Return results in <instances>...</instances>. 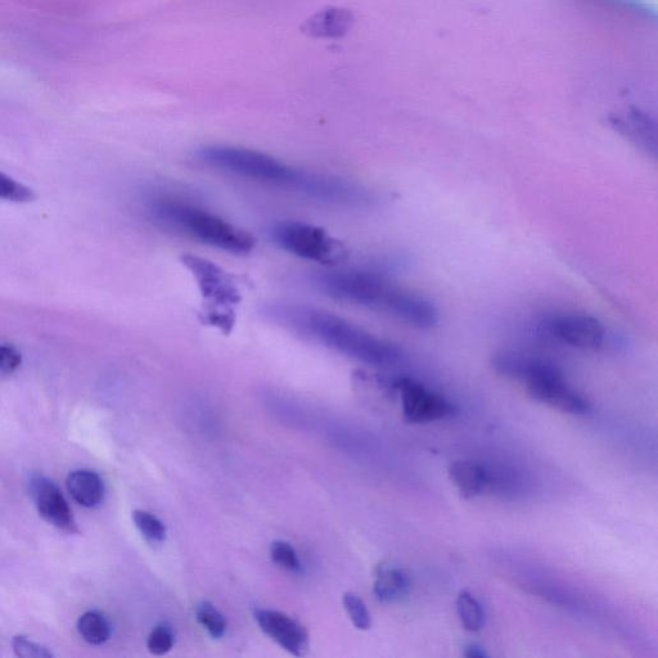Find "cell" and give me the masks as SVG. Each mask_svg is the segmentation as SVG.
<instances>
[{"mask_svg": "<svg viewBox=\"0 0 658 658\" xmlns=\"http://www.w3.org/2000/svg\"><path fill=\"white\" fill-rule=\"evenodd\" d=\"M539 324L547 336L574 349L597 351L606 342V328L593 315L579 312L553 313L544 317Z\"/></svg>", "mask_w": 658, "mask_h": 658, "instance_id": "cell-7", "label": "cell"}, {"mask_svg": "<svg viewBox=\"0 0 658 658\" xmlns=\"http://www.w3.org/2000/svg\"><path fill=\"white\" fill-rule=\"evenodd\" d=\"M29 488L31 498L45 522L66 534L79 533L69 503L51 479L43 475H34L29 481Z\"/></svg>", "mask_w": 658, "mask_h": 658, "instance_id": "cell-9", "label": "cell"}, {"mask_svg": "<svg viewBox=\"0 0 658 658\" xmlns=\"http://www.w3.org/2000/svg\"><path fill=\"white\" fill-rule=\"evenodd\" d=\"M448 476L463 499H472L488 488V471L484 464L472 461L450 463Z\"/></svg>", "mask_w": 658, "mask_h": 658, "instance_id": "cell-13", "label": "cell"}, {"mask_svg": "<svg viewBox=\"0 0 658 658\" xmlns=\"http://www.w3.org/2000/svg\"><path fill=\"white\" fill-rule=\"evenodd\" d=\"M392 387L399 392L404 417L408 422L440 421L454 412V407L448 400L412 378H396Z\"/></svg>", "mask_w": 658, "mask_h": 658, "instance_id": "cell-8", "label": "cell"}, {"mask_svg": "<svg viewBox=\"0 0 658 658\" xmlns=\"http://www.w3.org/2000/svg\"><path fill=\"white\" fill-rule=\"evenodd\" d=\"M412 584L403 570L396 567H381L374 581V594L381 602H399L407 597Z\"/></svg>", "mask_w": 658, "mask_h": 658, "instance_id": "cell-15", "label": "cell"}, {"mask_svg": "<svg viewBox=\"0 0 658 658\" xmlns=\"http://www.w3.org/2000/svg\"><path fill=\"white\" fill-rule=\"evenodd\" d=\"M315 286L333 299L364 306L389 315L418 329H431L440 322V312L430 300L363 270H337L318 274Z\"/></svg>", "mask_w": 658, "mask_h": 658, "instance_id": "cell-3", "label": "cell"}, {"mask_svg": "<svg viewBox=\"0 0 658 658\" xmlns=\"http://www.w3.org/2000/svg\"><path fill=\"white\" fill-rule=\"evenodd\" d=\"M22 363V355L15 346L0 345V373L11 374L16 372Z\"/></svg>", "mask_w": 658, "mask_h": 658, "instance_id": "cell-25", "label": "cell"}, {"mask_svg": "<svg viewBox=\"0 0 658 658\" xmlns=\"http://www.w3.org/2000/svg\"><path fill=\"white\" fill-rule=\"evenodd\" d=\"M457 612L463 628L468 632H479L484 626L485 617L480 602L467 590L459 593Z\"/></svg>", "mask_w": 658, "mask_h": 658, "instance_id": "cell-17", "label": "cell"}, {"mask_svg": "<svg viewBox=\"0 0 658 658\" xmlns=\"http://www.w3.org/2000/svg\"><path fill=\"white\" fill-rule=\"evenodd\" d=\"M463 655L468 658L488 657V653L485 652L484 647L480 646V644L477 643L468 644L466 650H464Z\"/></svg>", "mask_w": 658, "mask_h": 658, "instance_id": "cell-26", "label": "cell"}, {"mask_svg": "<svg viewBox=\"0 0 658 658\" xmlns=\"http://www.w3.org/2000/svg\"><path fill=\"white\" fill-rule=\"evenodd\" d=\"M13 652L15 655L20 658H52L53 653L48 650L47 647L42 646V644L29 641L25 637L13 638L12 641Z\"/></svg>", "mask_w": 658, "mask_h": 658, "instance_id": "cell-24", "label": "cell"}, {"mask_svg": "<svg viewBox=\"0 0 658 658\" xmlns=\"http://www.w3.org/2000/svg\"><path fill=\"white\" fill-rule=\"evenodd\" d=\"M351 24L353 15L350 11L340 7H327L308 18L301 30L313 38H338L349 31Z\"/></svg>", "mask_w": 658, "mask_h": 658, "instance_id": "cell-12", "label": "cell"}, {"mask_svg": "<svg viewBox=\"0 0 658 658\" xmlns=\"http://www.w3.org/2000/svg\"><path fill=\"white\" fill-rule=\"evenodd\" d=\"M198 160L210 168L263 183L265 186L287 189L324 204L342 205L349 196V182L333 175L309 173L267 153L233 146H209L197 153Z\"/></svg>", "mask_w": 658, "mask_h": 658, "instance_id": "cell-2", "label": "cell"}, {"mask_svg": "<svg viewBox=\"0 0 658 658\" xmlns=\"http://www.w3.org/2000/svg\"><path fill=\"white\" fill-rule=\"evenodd\" d=\"M196 617L198 623L204 626L210 637L219 639L224 637L225 632H227V620H225L222 612L216 610V607L209 602H202L198 605Z\"/></svg>", "mask_w": 658, "mask_h": 658, "instance_id": "cell-18", "label": "cell"}, {"mask_svg": "<svg viewBox=\"0 0 658 658\" xmlns=\"http://www.w3.org/2000/svg\"><path fill=\"white\" fill-rule=\"evenodd\" d=\"M184 264L197 278L202 294L210 300L218 301V304H234L238 300V292L232 285L231 279L210 261L186 256Z\"/></svg>", "mask_w": 658, "mask_h": 658, "instance_id": "cell-11", "label": "cell"}, {"mask_svg": "<svg viewBox=\"0 0 658 658\" xmlns=\"http://www.w3.org/2000/svg\"><path fill=\"white\" fill-rule=\"evenodd\" d=\"M133 521L135 527L150 542H164L166 535H168V530H166L164 522L150 512L137 509V511L133 512Z\"/></svg>", "mask_w": 658, "mask_h": 658, "instance_id": "cell-19", "label": "cell"}, {"mask_svg": "<svg viewBox=\"0 0 658 658\" xmlns=\"http://www.w3.org/2000/svg\"><path fill=\"white\" fill-rule=\"evenodd\" d=\"M493 368L500 376L521 383L531 398L562 413L584 416L590 404L572 389L556 364L518 351H500L493 358Z\"/></svg>", "mask_w": 658, "mask_h": 658, "instance_id": "cell-4", "label": "cell"}, {"mask_svg": "<svg viewBox=\"0 0 658 658\" xmlns=\"http://www.w3.org/2000/svg\"><path fill=\"white\" fill-rule=\"evenodd\" d=\"M174 646V634L168 626L160 625L153 629L148 637V651L155 656H164Z\"/></svg>", "mask_w": 658, "mask_h": 658, "instance_id": "cell-23", "label": "cell"}, {"mask_svg": "<svg viewBox=\"0 0 658 658\" xmlns=\"http://www.w3.org/2000/svg\"><path fill=\"white\" fill-rule=\"evenodd\" d=\"M78 632L85 642L101 646L111 638L112 628L107 617L99 611H88L80 616Z\"/></svg>", "mask_w": 658, "mask_h": 658, "instance_id": "cell-16", "label": "cell"}, {"mask_svg": "<svg viewBox=\"0 0 658 658\" xmlns=\"http://www.w3.org/2000/svg\"><path fill=\"white\" fill-rule=\"evenodd\" d=\"M344 606L349 615L351 623L354 624L356 629L359 630H369L372 626V617L369 614L367 606L363 602V599L355 593H346L344 594Z\"/></svg>", "mask_w": 658, "mask_h": 658, "instance_id": "cell-21", "label": "cell"}, {"mask_svg": "<svg viewBox=\"0 0 658 658\" xmlns=\"http://www.w3.org/2000/svg\"><path fill=\"white\" fill-rule=\"evenodd\" d=\"M264 315L287 331L359 362L374 367H394L403 362L404 354L399 346L327 310L276 303L265 306Z\"/></svg>", "mask_w": 658, "mask_h": 658, "instance_id": "cell-1", "label": "cell"}, {"mask_svg": "<svg viewBox=\"0 0 658 658\" xmlns=\"http://www.w3.org/2000/svg\"><path fill=\"white\" fill-rule=\"evenodd\" d=\"M155 222L232 254H249L255 238L220 216L177 197L155 196L146 204Z\"/></svg>", "mask_w": 658, "mask_h": 658, "instance_id": "cell-5", "label": "cell"}, {"mask_svg": "<svg viewBox=\"0 0 658 658\" xmlns=\"http://www.w3.org/2000/svg\"><path fill=\"white\" fill-rule=\"evenodd\" d=\"M270 236L282 250L319 264H336L345 258L340 242L315 225L285 220L273 225Z\"/></svg>", "mask_w": 658, "mask_h": 658, "instance_id": "cell-6", "label": "cell"}, {"mask_svg": "<svg viewBox=\"0 0 658 658\" xmlns=\"http://www.w3.org/2000/svg\"><path fill=\"white\" fill-rule=\"evenodd\" d=\"M36 195L33 189L25 186L16 179L0 173V200L16 202V204H26L33 202Z\"/></svg>", "mask_w": 658, "mask_h": 658, "instance_id": "cell-20", "label": "cell"}, {"mask_svg": "<svg viewBox=\"0 0 658 658\" xmlns=\"http://www.w3.org/2000/svg\"><path fill=\"white\" fill-rule=\"evenodd\" d=\"M256 623L270 639L283 650L297 657L309 651V634L304 625L282 612L258 608L254 611Z\"/></svg>", "mask_w": 658, "mask_h": 658, "instance_id": "cell-10", "label": "cell"}, {"mask_svg": "<svg viewBox=\"0 0 658 658\" xmlns=\"http://www.w3.org/2000/svg\"><path fill=\"white\" fill-rule=\"evenodd\" d=\"M66 488L72 499L85 508L99 506L105 497V484L98 473L93 471L79 470L70 473Z\"/></svg>", "mask_w": 658, "mask_h": 658, "instance_id": "cell-14", "label": "cell"}, {"mask_svg": "<svg viewBox=\"0 0 658 658\" xmlns=\"http://www.w3.org/2000/svg\"><path fill=\"white\" fill-rule=\"evenodd\" d=\"M270 556H272V560L278 566H281L282 569L288 571L300 570L299 557H297L295 548L290 543L282 542V540L273 543L272 547H270Z\"/></svg>", "mask_w": 658, "mask_h": 658, "instance_id": "cell-22", "label": "cell"}]
</instances>
